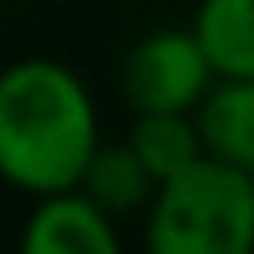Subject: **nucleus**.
<instances>
[{
    "instance_id": "nucleus-3",
    "label": "nucleus",
    "mask_w": 254,
    "mask_h": 254,
    "mask_svg": "<svg viewBox=\"0 0 254 254\" xmlns=\"http://www.w3.org/2000/svg\"><path fill=\"white\" fill-rule=\"evenodd\" d=\"M214 85L219 71L192 22L147 31L121 63V98L129 112H196Z\"/></svg>"
},
{
    "instance_id": "nucleus-5",
    "label": "nucleus",
    "mask_w": 254,
    "mask_h": 254,
    "mask_svg": "<svg viewBox=\"0 0 254 254\" xmlns=\"http://www.w3.org/2000/svg\"><path fill=\"white\" fill-rule=\"evenodd\" d=\"M205 152L254 174V76H219L210 98L196 107Z\"/></svg>"
},
{
    "instance_id": "nucleus-8",
    "label": "nucleus",
    "mask_w": 254,
    "mask_h": 254,
    "mask_svg": "<svg viewBox=\"0 0 254 254\" xmlns=\"http://www.w3.org/2000/svg\"><path fill=\"white\" fill-rule=\"evenodd\" d=\"M192 31L219 76H254V0H201Z\"/></svg>"
},
{
    "instance_id": "nucleus-1",
    "label": "nucleus",
    "mask_w": 254,
    "mask_h": 254,
    "mask_svg": "<svg viewBox=\"0 0 254 254\" xmlns=\"http://www.w3.org/2000/svg\"><path fill=\"white\" fill-rule=\"evenodd\" d=\"M103 147L98 103L58 58H18L0 76V174L22 196L80 188Z\"/></svg>"
},
{
    "instance_id": "nucleus-4",
    "label": "nucleus",
    "mask_w": 254,
    "mask_h": 254,
    "mask_svg": "<svg viewBox=\"0 0 254 254\" xmlns=\"http://www.w3.org/2000/svg\"><path fill=\"white\" fill-rule=\"evenodd\" d=\"M121 219L85 188L31 196L22 219V254H121Z\"/></svg>"
},
{
    "instance_id": "nucleus-6",
    "label": "nucleus",
    "mask_w": 254,
    "mask_h": 254,
    "mask_svg": "<svg viewBox=\"0 0 254 254\" xmlns=\"http://www.w3.org/2000/svg\"><path fill=\"white\" fill-rule=\"evenodd\" d=\"M125 143L156 174V183L205 156V134L196 112H134Z\"/></svg>"
},
{
    "instance_id": "nucleus-7",
    "label": "nucleus",
    "mask_w": 254,
    "mask_h": 254,
    "mask_svg": "<svg viewBox=\"0 0 254 254\" xmlns=\"http://www.w3.org/2000/svg\"><path fill=\"white\" fill-rule=\"evenodd\" d=\"M80 188H85L103 210H112L116 219H129V214H138V210L152 205V196H156V174L138 161V152H134L129 143H103V147L94 152V161H89Z\"/></svg>"
},
{
    "instance_id": "nucleus-2",
    "label": "nucleus",
    "mask_w": 254,
    "mask_h": 254,
    "mask_svg": "<svg viewBox=\"0 0 254 254\" xmlns=\"http://www.w3.org/2000/svg\"><path fill=\"white\" fill-rule=\"evenodd\" d=\"M143 241L152 254H250L254 250V174L201 156L156 183L143 210Z\"/></svg>"
}]
</instances>
